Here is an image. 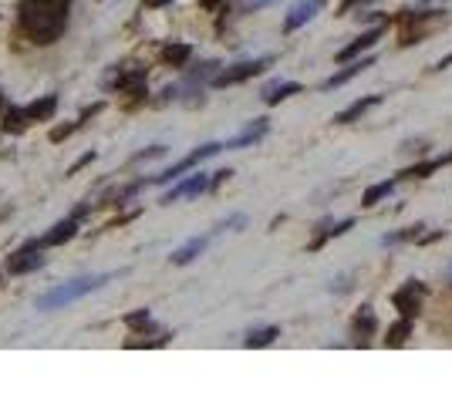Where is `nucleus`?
I'll list each match as a JSON object with an SVG mask.
<instances>
[{"mask_svg":"<svg viewBox=\"0 0 452 404\" xmlns=\"http://www.w3.org/2000/svg\"><path fill=\"white\" fill-rule=\"evenodd\" d=\"M54 108H58V98H54V94H47V98H37V101L28 105L24 118H31V122H44V118L54 115Z\"/></svg>","mask_w":452,"mask_h":404,"instance_id":"12","label":"nucleus"},{"mask_svg":"<svg viewBox=\"0 0 452 404\" xmlns=\"http://www.w3.org/2000/svg\"><path fill=\"white\" fill-rule=\"evenodd\" d=\"M314 14H317V0H300L294 11L287 14L283 27H287V31H297V27H300V24H307V20H311Z\"/></svg>","mask_w":452,"mask_h":404,"instance_id":"9","label":"nucleus"},{"mask_svg":"<svg viewBox=\"0 0 452 404\" xmlns=\"http://www.w3.org/2000/svg\"><path fill=\"white\" fill-rule=\"evenodd\" d=\"M125 324H128V327H145V324H149V313H145V310L128 313V317H125Z\"/></svg>","mask_w":452,"mask_h":404,"instance_id":"25","label":"nucleus"},{"mask_svg":"<svg viewBox=\"0 0 452 404\" xmlns=\"http://www.w3.org/2000/svg\"><path fill=\"white\" fill-rule=\"evenodd\" d=\"M203 249H206V239H189L186 246H179L176 253H172V263H179V266L189 263V260H196Z\"/></svg>","mask_w":452,"mask_h":404,"instance_id":"16","label":"nucleus"},{"mask_svg":"<svg viewBox=\"0 0 452 404\" xmlns=\"http://www.w3.org/2000/svg\"><path fill=\"white\" fill-rule=\"evenodd\" d=\"M274 337H281V330L277 327H264V330H253L247 337V347H267V343H274Z\"/></svg>","mask_w":452,"mask_h":404,"instance_id":"19","label":"nucleus"},{"mask_svg":"<svg viewBox=\"0 0 452 404\" xmlns=\"http://www.w3.org/2000/svg\"><path fill=\"white\" fill-rule=\"evenodd\" d=\"M200 4H203V7H216L219 0H200Z\"/></svg>","mask_w":452,"mask_h":404,"instance_id":"29","label":"nucleus"},{"mask_svg":"<svg viewBox=\"0 0 452 404\" xmlns=\"http://www.w3.org/2000/svg\"><path fill=\"white\" fill-rule=\"evenodd\" d=\"M102 283H109V277H88V280H71L64 283V286H54L51 293H44L41 300H37V307L41 310H58V307H64V303H71V300H78V296L92 293V290H98Z\"/></svg>","mask_w":452,"mask_h":404,"instance_id":"2","label":"nucleus"},{"mask_svg":"<svg viewBox=\"0 0 452 404\" xmlns=\"http://www.w3.org/2000/svg\"><path fill=\"white\" fill-rule=\"evenodd\" d=\"M365 68H372V58H365V61H358V64H351V68H344V71H338V75H331L328 81H324V88H338V84H344V81H351L355 75H361Z\"/></svg>","mask_w":452,"mask_h":404,"instance_id":"15","label":"nucleus"},{"mask_svg":"<svg viewBox=\"0 0 452 404\" xmlns=\"http://www.w3.org/2000/svg\"><path fill=\"white\" fill-rule=\"evenodd\" d=\"M355 330H358L361 337H368L374 330V313H372V307H361V313L355 317Z\"/></svg>","mask_w":452,"mask_h":404,"instance_id":"21","label":"nucleus"},{"mask_svg":"<svg viewBox=\"0 0 452 404\" xmlns=\"http://www.w3.org/2000/svg\"><path fill=\"white\" fill-rule=\"evenodd\" d=\"M24 27L34 44H51L64 31L68 20V0H24Z\"/></svg>","mask_w":452,"mask_h":404,"instance_id":"1","label":"nucleus"},{"mask_svg":"<svg viewBox=\"0 0 452 404\" xmlns=\"http://www.w3.org/2000/svg\"><path fill=\"white\" fill-rule=\"evenodd\" d=\"M378 101H381V94H368V98H358V101H355V105H348V108H344L341 115L334 118V122H338V125H351L355 118H361V115H365L368 108H374Z\"/></svg>","mask_w":452,"mask_h":404,"instance_id":"10","label":"nucleus"},{"mask_svg":"<svg viewBox=\"0 0 452 404\" xmlns=\"http://www.w3.org/2000/svg\"><path fill=\"white\" fill-rule=\"evenodd\" d=\"M408 334H412V317H402L398 324L389 327V337H385V343H389V347H402Z\"/></svg>","mask_w":452,"mask_h":404,"instance_id":"17","label":"nucleus"},{"mask_svg":"<svg viewBox=\"0 0 452 404\" xmlns=\"http://www.w3.org/2000/svg\"><path fill=\"white\" fill-rule=\"evenodd\" d=\"M20 128H24V111L11 108L7 111V132H20Z\"/></svg>","mask_w":452,"mask_h":404,"instance_id":"24","label":"nucleus"},{"mask_svg":"<svg viewBox=\"0 0 452 404\" xmlns=\"http://www.w3.org/2000/svg\"><path fill=\"white\" fill-rule=\"evenodd\" d=\"M203 189H209V179H206L203 172H200V175H193V179H186V182H179V186L172 189V192H169V196H166L162 202H176V199H183V196H200Z\"/></svg>","mask_w":452,"mask_h":404,"instance_id":"8","label":"nucleus"},{"mask_svg":"<svg viewBox=\"0 0 452 404\" xmlns=\"http://www.w3.org/2000/svg\"><path fill=\"white\" fill-rule=\"evenodd\" d=\"M391 303L398 307V313H402V317H415V313H419V307H422V286L415 280H408L398 293L391 296Z\"/></svg>","mask_w":452,"mask_h":404,"instance_id":"5","label":"nucleus"},{"mask_svg":"<svg viewBox=\"0 0 452 404\" xmlns=\"http://www.w3.org/2000/svg\"><path fill=\"white\" fill-rule=\"evenodd\" d=\"M219 149H223V145H216V141H209V145H203V149H196V152H193V156H186V158H183V162H176V165H172V169H166V172H162V175H156V179H152V182H172V179H179V175H183V172H189V169H193V165H200V162H203V158L216 156Z\"/></svg>","mask_w":452,"mask_h":404,"instance_id":"3","label":"nucleus"},{"mask_svg":"<svg viewBox=\"0 0 452 404\" xmlns=\"http://www.w3.org/2000/svg\"><path fill=\"white\" fill-rule=\"evenodd\" d=\"M169 0H145V7H166Z\"/></svg>","mask_w":452,"mask_h":404,"instance_id":"26","label":"nucleus"},{"mask_svg":"<svg viewBox=\"0 0 452 404\" xmlns=\"http://www.w3.org/2000/svg\"><path fill=\"white\" fill-rule=\"evenodd\" d=\"M264 4H270V0H250V7H264Z\"/></svg>","mask_w":452,"mask_h":404,"instance_id":"28","label":"nucleus"},{"mask_svg":"<svg viewBox=\"0 0 452 404\" xmlns=\"http://www.w3.org/2000/svg\"><path fill=\"white\" fill-rule=\"evenodd\" d=\"M41 263H44V256L34 246H28V249H20V253H14L7 266H11V273H31V270H37Z\"/></svg>","mask_w":452,"mask_h":404,"instance_id":"6","label":"nucleus"},{"mask_svg":"<svg viewBox=\"0 0 452 404\" xmlns=\"http://www.w3.org/2000/svg\"><path fill=\"white\" fill-rule=\"evenodd\" d=\"M419 229H422V226H408V229H402V233H391V236H385L381 243L389 246V243H405V239H419Z\"/></svg>","mask_w":452,"mask_h":404,"instance_id":"22","label":"nucleus"},{"mask_svg":"<svg viewBox=\"0 0 452 404\" xmlns=\"http://www.w3.org/2000/svg\"><path fill=\"white\" fill-rule=\"evenodd\" d=\"M391 189H395V179H389V182H378V186H372L368 192H365V199H361V206H374L378 199H385V196H391Z\"/></svg>","mask_w":452,"mask_h":404,"instance_id":"20","label":"nucleus"},{"mask_svg":"<svg viewBox=\"0 0 452 404\" xmlns=\"http://www.w3.org/2000/svg\"><path fill=\"white\" fill-rule=\"evenodd\" d=\"M0 111H4V94H0Z\"/></svg>","mask_w":452,"mask_h":404,"instance_id":"30","label":"nucleus"},{"mask_svg":"<svg viewBox=\"0 0 452 404\" xmlns=\"http://www.w3.org/2000/svg\"><path fill=\"white\" fill-rule=\"evenodd\" d=\"M267 135V118H257V125H250L243 135H236L233 141H226L223 149H243V145H250V141H257V139H264Z\"/></svg>","mask_w":452,"mask_h":404,"instance_id":"14","label":"nucleus"},{"mask_svg":"<svg viewBox=\"0 0 452 404\" xmlns=\"http://www.w3.org/2000/svg\"><path fill=\"white\" fill-rule=\"evenodd\" d=\"M449 283H452V270H449Z\"/></svg>","mask_w":452,"mask_h":404,"instance_id":"31","label":"nucleus"},{"mask_svg":"<svg viewBox=\"0 0 452 404\" xmlns=\"http://www.w3.org/2000/svg\"><path fill=\"white\" fill-rule=\"evenodd\" d=\"M264 68H267V58H260V61L233 64V68L219 71V75H216V84H219V88H226V84H236V81H247V78H253V75H260Z\"/></svg>","mask_w":452,"mask_h":404,"instance_id":"4","label":"nucleus"},{"mask_svg":"<svg viewBox=\"0 0 452 404\" xmlns=\"http://www.w3.org/2000/svg\"><path fill=\"white\" fill-rule=\"evenodd\" d=\"M189 54H193V51H189V44H169L166 51H162V58H166V61H169L172 68L186 64V61H189Z\"/></svg>","mask_w":452,"mask_h":404,"instance_id":"18","label":"nucleus"},{"mask_svg":"<svg viewBox=\"0 0 452 404\" xmlns=\"http://www.w3.org/2000/svg\"><path fill=\"white\" fill-rule=\"evenodd\" d=\"M449 64H452V54H449V58H442V61H439L436 68H449Z\"/></svg>","mask_w":452,"mask_h":404,"instance_id":"27","label":"nucleus"},{"mask_svg":"<svg viewBox=\"0 0 452 404\" xmlns=\"http://www.w3.org/2000/svg\"><path fill=\"white\" fill-rule=\"evenodd\" d=\"M300 91V84L297 81H274V84H267L264 88V101L267 105H277L283 98H291V94Z\"/></svg>","mask_w":452,"mask_h":404,"instance_id":"11","label":"nucleus"},{"mask_svg":"<svg viewBox=\"0 0 452 404\" xmlns=\"http://www.w3.org/2000/svg\"><path fill=\"white\" fill-rule=\"evenodd\" d=\"M381 34H385V27H372V31H365V34L358 37V41H355V44H348V47H341V51H338V61H351L355 54L368 51V47H372L374 41L381 37Z\"/></svg>","mask_w":452,"mask_h":404,"instance_id":"7","label":"nucleus"},{"mask_svg":"<svg viewBox=\"0 0 452 404\" xmlns=\"http://www.w3.org/2000/svg\"><path fill=\"white\" fill-rule=\"evenodd\" d=\"M439 165H442V162H422V165H415V169H408V172H402V175H408V179H425V175H429V172L432 169H439Z\"/></svg>","mask_w":452,"mask_h":404,"instance_id":"23","label":"nucleus"},{"mask_svg":"<svg viewBox=\"0 0 452 404\" xmlns=\"http://www.w3.org/2000/svg\"><path fill=\"white\" fill-rule=\"evenodd\" d=\"M75 229H78V222H75V219H64V222H58L41 243H44V246H61V243H68V239L75 236Z\"/></svg>","mask_w":452,"mask_h":404,"instance_id":"13","label":"nucleus"}]
</instances>
